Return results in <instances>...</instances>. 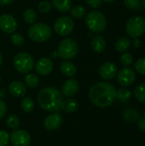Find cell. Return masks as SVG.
Here are the masks:
<instances>
[{"instance_id": "obj_39", "label": "cell", "mask_w": 145, "mask_h": 146, "mask_svg": "<svg viewBox=\"0 0 145 146\" xmlns=\"http://www.w3.org/2000/svg\"><path fill=\"white\" fill-rule=\"evenodd\" d=\"M132 44H133V46H134L136 49H138V48H139V47L141 46L142 43H141V41L138 39V38H134V39H133Z\"/></svg>"}, {"instance_id": "obj_47", "label": "cell", "mask_w": 145, "mask_h": 146, "mask_svg": "<svg viewBox=\"0 0 145 146\" xmlns=\"http://www.w3.org/2000/svg\"><path fill=\"white\" fill-rule=\"evenodd\" d=\"M0 83H1V76H0Z\"/></svg>"}, {"instance_id": "obj_24", "label": "cell", "mask_w": 145, "mask_h": 146, "mask_svg": "<svg viewBox=\"0 0 145 146\" xmlns=\"http://www.w3.org/2000/svg\"><path fill=\"white\" fill-rule=\"evenodd\" d=\"M70 14L73 18L76 19H80L82 17H84L86 15V9L83 5H75L73 6L72 9H70Z\"/></svg>"}, {"instance_id": "obj_6", "label": "cell", "mask_w": 145, "mask_h": 146, "mask_svg": "<svg viewBox=\"0 0 145 146\" xmlns=\"http://www.w3.org/2000/svg\"><path fill=\"white\" fill-rule=\"evenodd\" d=\"M79 52V45L76 40L71 38H67L62 40L58 46L57 54L58 56L64 59L69 60L74 58Z\"/></svg>"}, {"instance_id": "obj_25", "label": "cell", "mask_w": 145, "mask_h": 146, "mask_svg": "<svg viewBox=\"0 0 145 146\" xmlns=\"http://www.w3.org/2000/svg\"><path fill=\"white\" fill-rule=\"evenodd\" d=\"M123 118L126 122H133L138 120V113L135 110L129 109L124 111Z\"/></svg>"}, {"instance_id": "obj_14", "label": "cell", "mask_w": 145, "mask_h": 146, "mask_svg": "<svg viewBox=\"0 0 145 146\" xmlns=\"http://www.w3.org/2000/svg\"><path fill=\"white\" fill-rule=\"evenodd\" d=\"M53 66V62L49 57H42L36 62L35 70L39 75L45 76L52 71Z\"/></svg>"}, {"instance_id": "obj_20", "label": "cell", "mask_w": 145, "mask_h": 146, "mask_svg": "<svg viewBox=\"0 0 145 146\" xmlns=\"http://www.w3.org/2000/svg\"><path fill=\"white\" fill-rule=\"evenodd\" d=\"M131 46V40L127 37L120 38L115 43V50L118 52H126Z\"/></svg>"}, {"instance_id": "obj_21", "label": "cell", "mask_w": 145, "mask_h": 146, "mask_svg": "<svg viewBox=\"0 0 145 146\" xmlns=\"http://www.w3.org/2000/svg\"><path fill=\"white\" fill-rule=\"evenodd\" d=\"M79 109V103L73 98H68L63 100L62 110L67 113H74Z\"/></svg>"}, {"instance_id": "obj_36", "label": "cell", "mask_w": 145, "mask_h": 146, "mask_svg": "<svg viewBox=\"0 0 145 146\" xmlns=\"http://www.w3.org/2000/svg\"><path fill=\"white\" fill-rule=\"evenodd\" d=\"M6 113H7V104L3 99H0V119L3 118L6 115Z\"/></svg>"}, {"instance_id": "obj_10", "label": "cell", "mask_w": 145, "mask_h": 146, "mask_svg": "<svg viewBox=\"0 0 145 146\" xmlns=\"http://www.w3.org/2000/svg\"><path fill=\"white\" fill-rule=\"evenodd\" d=\"M117 81L118 83L124 86H131L136 80V73L130 67H125L121 68L117 73Z\"/></svg>"}, {"instance_id": "obj_46", "label": "cell", "mask_w": 145, "mask_h": 146, "mask_svg": "<svg viewBox=\"0 0 145 146\" xmlns=\"http://www.w3.org/2000/svg\"><path fill=\"white\" fill-rule=\"evenodd\" d=\"M144 119L145 120V111H144Z\"/></svg>"}, {"instance_id": "obj_12", "label": "cell", "mask_w": 145, "mask_h": 146, "mask_svg": "<svg viewBox=\"0 0 145 146\" xmlns=\"http://www.w3.org/2000/svg\"><path fill=\"white\" fill-rule=\"evenodd\" d=\"M118 73L117 65L111 62H106L103 63L99 68V75L104 80H113Z\"/></svg>"}, {"instance_id": "obj_23", "label": "cell", "mask_w": 145, "mask_h": 146, "mask_svg": "<svg viewBox=\"0 0 145 146\" xmlns=\"http://www.w3.org/2000/svg\"><path fill=\"white\" fill-rule=\"evenodd\" d=\"M21 108L25 113H30L34 109V101L30 97H25L21 100Z\"/></svg>"}, {"instance_id": "obj_30", "label": "cell", "mask_w": 145, "mask_h": 146, "mask_svg": "<svg viewBox=\"0 0 145 146\" xmlns=\"http://www.w3.org/2000/svg\"><path fill=\"white\" fill-rule=\"evenodd\" d=\"M120 62L124 67H129L133 63V56L129 52H124L120 57Z\"/></svg>"}, {"instance_id": "obj_18", "label": "cell", "mask_w": 145, "mask_h": 146, "mask_svg": "<svg viewBox=\"0 0 145 146\" xmlns=\"http://www.w3.org/2000/svg\"><path fill=\"white\" fill-rule=\"evenodd\" d=\"M60 70L63 75L71 78L76 74L77 68L73 62H71L68 60H65L60 63Z\"/></svg>"}, {"instance_id": "obj_44", "label": "cell", "mask_w": 145, "mask_h": 146, "mask_svg": "<svg viewBox=\"0 0 145 146\" xmlns=\"http://www.w3.org/2000/svg\"><path fill=\"white\" fill-rule=\"evenodd\" d=\"M2 63H3V57H2V55L0 54V67L2 65Z\"/></svg>"}, {"instance_id": "obj_34", "label": "cell", "mask_w": 145, "mask_h": 146, "mask_svg": "<svg viewBox=\"0 0 145 146\" xmlns=\"http://www.w3.org/2000/svg\"><path fill=\"white\" fill-rule=\"evenodd\" d=\"M124 5L129 9H137L140 7V0H123Z\"/></svg>"}, {"instance_id": "obj_40", "label": "cell", "mask_w": 145, "mask_h": 146, "mask_svg": "<svg viewBox=\"0 0 145 146\" xmlns=\"http://www.w3.org/2000/svg\"><path fill=\"white\" fill-rule=\"evenodd\" d=\"M6 95H7V92H6V90H5V89H3V88L0 89V99H3V98H5Z\"/></svg>"}, {"instance_id": "obj_42", "label": "cell", "mask_w": 145, "mask_h": 146, "mask_svg": "<svg viewBox=\"0 0 145 146\" xmlns=\"http://www.w3.org/2000/svg\"><path fill=\"white\" fill-rule=\"evenodd\" d=\"M57 55H58V54H57V52H56V51H54V52L51 53V56H52V57H56Z\"/></svg>"}, {"instance_id": "obj_38", "label": "cell", "mask_w": 145, "mask_h": 146, "mask_svg": "<svg viewBox=\"0 0 145 146\" xmlns=\"http://www.w3.org/2000/svg\"><path fill=\"white\" fill-rule=\"evenodd\" d=\"M138 129H139L140 131L145 132V120L144 118L138 120Z\"/></svg>"}, {"instance_id": "obj_13", "label": "cell", "mask_w": 145, "mask_h": 146, "mask_svg": "<svg viewBox=\"0 0 145 146\" xmlns=\"http://www.w3.org/2000/svg\"><path fill=\"white\" fill-rule=\"evenodd\" d=\"M63 122V118L61 114L52 113L47 115L44 120V127L48 131H55L58 129Z\"/></svg>"}, {"instance_id": "obj_16", "label": "cell", "mask_w": 145, "mask_h": 146, "mask_svg": "<svg viewBox=\"0 0 145 146\" xmlns=\"http://www.w3.org/2000/svg\"><path fill=\"white\" fill-rule=\"evenodd\" d=\"M9 92L15 98L24 97L26 93V86L21 81H12L9 86Z\"/></svg>"}, {"instance_id": "obj_37", "label": "cell", "mask_w": 145, "mask_h": 146, "mask_svg": "<svg viewBox=\"0 0 145 146\" xmlns=\"http://www.w3.org/2000/svg\"><path fill=\"white\" fill-rule=\"evenodd\" d=\"M85 1H86V3L93 9L99 8L103 3V0H85Z\"/></svg>"}, {"instance_id": "obj_15", "label": "cell", "mask_w": 145, "mask_h": 146, "mask_svg": "<svg viewBox=\"0 0 145 146\" xmlns=\"http://www.w3.org/2000/svg\"><path fill=\"white\" fill-rule=\"evenodd\" d=\"M79 90V84L78 80L74 79H69L66 80L62 86V93L63 96L70 98L75 96Z\"/></svg>"}, {"instance_id": "obj_3", "label": "cell", "mask_w": 145, "mask_h": 146, "mask_svg": "<svg viewBox=\"0 0 145 146\" xmlns=\"http://www.w3.org/2000/svg\"><path fill=\"white\" fill-rule=\"evenodd\" d=\"M85 21L87 27L95 33L103 32L108 25L106 15L98 10H92L86 14Z\"/></svg>"}, {"instance_id": "obj_7", "label": "cell", "mask_w": 145, "mask_h": 146, "mask_svg": "<svg viewBox=\"0 0 145 146\" xmlns=\"http://www.w3.org/2000/svg\"><path fill=\"white\" fill-rule=\"evenodd\" d=\"M15 68L21 74H29L34 68V60L27 52H19L13 59Z\"/></svg>"}, {"instance_id": "obj_1", "label": "cell", "mask_w": 145, "mask_h": 146, "mask_svg": "<svg viewBox=\"0 0 145 146\" xmlns=\"http://www.w3.org/2000/svg\"><path fill=\"white\" fill-rule=\"evenodd\" d=\"M116 92L117 90L112 83L100 81L91 87L89 98L95 106L104 109L114 104L116 99Z\"/></svg>"}, {"instance_id": "obj_19", "label": "cell", "mask_w": 145, "mask_h": 146, "mask_svg": "<svg viewBox=\"0 0 145 146\" xmlns=\"http://www.w3.org/2000/svg\"><path fill=\"white\" fill-rule=\"evenodd\" d=\"M51 5L60 12H68L72 7V0H51Z\"/></svg>"}, {"instance_id": "obj_2", "label": "cell", "mask_w": 145, "mask_h": 146, "mask_svg": "<svg viewBox=\"0 0 145 146\" xmlns=\"http://www.w3.org/2000/svg\"><path fill=\"white\" fill-rule=\"evenodd\" d=\"M63 100L62 92L53 86L43 88L37 97L39 107L44 110L51 113H57L62 110Z\"/></svg>"}, {"instance_id": "obj_41", "label": "cell", "mask_w": 145, "mask_h": 146, "mask_svg": "<svg viewBox=\"0 0 145 146\" xmlns=\"http://www.w3.org/2000/svg\"><path fill=\"white\" fill-rule=\"evenodd\" d=\"M14 0H0V5H8L10 4Z\"/></svg>"}, {"instance_id": "obj_33", "label": "cell", "mask_w": 145, "mask_h": 146, "mask_svg": "<svg viewBox=\"0 0 145 146\" xmlns=\"http://www.w3.org/2000/svg\"><path fill=\"white\" fill-rule=\"evenodd\" d=\"M51 8H52V5L49 1H41L38 5V9L39 10V12H41L43 14H46V13L50 12Z\"/></svg>"}, {"instance_id": "obj_31", "label": "cell", "mask_w": 145, "mask_h": 146, "mask_svg": "<svg viewBox=\"0 0 145 146\" xmlns=\"http://www.w3.org/2000/svg\"><path fill=\"white\" fill-rule=\"evenodd\" d=\"M134 69L138 74L145 75V58H139L134 62Z\"/></svg>"}, {"instance_id": "obj_22", "label": "cell", "mask_w": 145, "mask_h": 146, "mask_svg": "<svg viewBox=\"0 0 145 146\" xmlns=\"http://www.w3.org/2000/svg\"><path fill=\"white\" fill-rule=\"evenodd\" d=\"M134 97L138 102L145 104V82H142L136 86L134 90Z\"/></svg>"}, {"instance_id": "obj_11", "label": "cell", "mask_w": 145, "mask_h": 146, "mask_svg": "<svg viewBox=\"0 0 145 146\" xmlns=\"http://www.w3.org/2000/svg\"><path fill=\"white\" fill-rule=\"evenodd\" d=\"M18 27L17 21L9 14L0 15V29L6 33H14Z\"/></svg>"}, {"instance_id": "obj_28", "label": "cell", "mask_w": 145, "mask_h": 146, "mask_svg": "<svg viewBox=\"0 0 145 146\" xmlns=\"http://www.w3.org/2000/svg\"><path fill=\"white\" fill-rule=\"evenodd\" d=\"M6 124L7 126L10 128V129H17L20 125H21V121L20 119L17 115H9L6 120Z\"/></svg>"}, {"instance_id": "obj_9", "label": "cell", "mask_w": 145, "mask_h": 146, "mask_svg": "<svg viewBox=\"0 0 145 146\" xmlns=\"http://www.w3.org/2000/svg\"><path fill=\"white\" fill-rule=\"evenodd\" d=\"M9 141L13 146H29L31 135L23 129H15L9 136Z\"/></svg>"}, {"instance_id": "obj_27", "label": "cell", "mask_w": 145, "mask_h": 146, "mask_svg": "<svg viewBox=\"0 0 145 146\" xmlns=\"http://www.w3.org/2000/svg\"><path fill=\"white\" fill-rule=\"evenodd\" d=\"M23 19L28 24H33L37 19V13L32 9H27L23 13Z\"/></svg>"}, {"instance_id": "obj_45", "label": "cell", "mask_w": 145, "mask_h": 146, "mask_svg": "<svg viewBox=\"0 0 145 146\" xmlns=\"http://www.w3.org/2000/svg\"><path fill=\"white\" fill-rule=\"evenodd\" d=\"M142 4H143V7H144V9H145V0H143V1H142Z\"/></svg>"}, {"instance_id": "obj_35", "label": "cell", "mask_w": 145, "mask_h": 146, "mask_svg": "<svg viewBox=\"0 0 145 146\" xmlns=\"http://www.w3.org/2000/svg\"><path fill=\"white\" fill-rule=\"evenodd\" d=\"M9 142V135L5 130H0V146H7Z\"/></svg>"}, {"instance_id": "obj_43", "label": "cell", "mask_w": 145, "mask_h": 146, "mask_svg": "<svg viewBox=\"0 0 145 146\" xmlns=\"http://www.w3.org/2000/svg\"><path fill=\"white\" fill-rule=\"evenodd\" d=\"M103 1L106 2V3H113V2H115L116 0H103Z\"/></svg>"}, {"instance_id": "obj_29", "label": "cell", "mask_w": 145, "mask_h": 146, "mask_svg": "<svg viewBox=\"0 0 145 146\" xmlns=\"http://www.w3.org/2000/svg\"><path fill=\"white\" fill-rule=\"evenodd\" d=\"M132 97V92L130 90L126 88H121L117 90L116 92V98H118L121 101H127L131 98Z\"/></svg>"}, {"instance_id": "obj_17", "label": "cell", "mask_w": 145, "mask_h": 146, "mask_svg": "<svg viewBox=\"0 0 145 146\" xmlns=\"http://www.w3.org/2000/svg\"><path fill=\"white\" fill-rule=\"evenodd\" d=\"M91 47L96 53H102L106 49V40L101 35H96L93 37L91 42Z\"/></svg>"}, {"instance_id": "obj_5", "label": "cell", "mask_w": 145, "mask_h": 146, "mask_svg": "<svg viewBox=\"0 0 145 146\" xmlns=\"http://www.w3.org/2000/svg\"><path fill=\"white\" fill-rule=\"evenodd\" d=\"M126 32L132 38H137L145 33V18L136 15L129 18L126 23Z\"/></svg>"}, {"instance_id": "obj_4", "label": "cell", "mask_w": 145, "mask_h": 146, "mask_svg": "<svg viewBox=\"0 0 145 146\" xmlns=\"http://www.w3.org/2000/svg\"><path fill=\"white\" fill-rule=\"evenodd\" d=\"M27 34L29 38L35 43H43L47 41L51 34V28L45 23H33L28 29Z\"/></svg>"}, {"instance_id": "obj_32", "label": "cell", "mask_w": 145, "mask_h": 146, "mask_svg": "<svg viewBox=\"0 0 145 146\" xmlns=\"http://www.w3.org/2000/svg\"><path fill=\"white\" fill-rule=\"evenodd\" d=\"M11 41L12 44L15 46H21L24 44V38L19 33H14L11 35Z\"/></svg>"}, {"instance_id": "obj_26", "label": "cell", "mask_w": 145, "mask_h": 146, "mask_svg": "<svg viewBox=\"0 0 145 146\" xmlns=\"http://www.w3.org/2000/svg\"><path fill=\"white\" fill-rule=\"evenodd\" d=\"M26 85L30 88H35L39 85V79L33 74H27L25 77Z\"/></svg>"}, {"instance_id": "obj_8", "label": "cell", "mask_w": 145, "mask_h": 146, "mask_svg": "<svg viewBox=\"0 0 145 146\" xmlns=\"http://www.w3.org/2000/svg\"><path fill=\"white\" fill-rule=\"evenodd\" d=\"M74 27L73 21L67 15H62L59 17L54 23V29L56 33L60 36H68L69 35Z\"/></svg>"}]
</instances>
